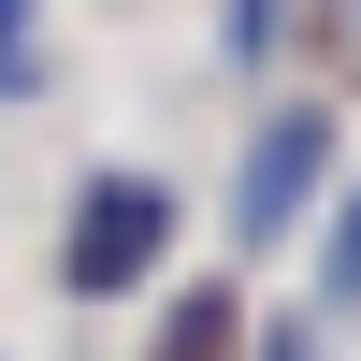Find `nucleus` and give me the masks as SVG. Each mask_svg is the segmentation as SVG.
<instances>
[{"label":"nucleus","instance_id":"2","mask_svg":"<svg viewBox=\"0 0 361 361\" xmlns=\"http://www.w3.org/2000/svg\"><path fill=\"white\" fill-rule=\"evenodd\" d=\"M318 159H333V130L318 116H275V145L246 159V231H289V202L318 188Z\"/></svg>","mask_w":361,"mask_h":361},{"label":"nucleus","instance_id":"1","mask_svg":"<svg viewBox=\"0 0 361 361\" xmlns=\"http://www.w3.org/2000/svg\"><path fill=\"white\" fill-rule=\"evenodd\" d=\"M159 231H173V202L145 188V173L87 188V217H73V289H130L145 260H159Z\"/></svg>","mask_w":361,"mask_h":361},{"label":"nucleus","instance_id":"4","mask_svg":"<svg viewBox=\"0 0 361 361\" xmlns=\"http://www.w3.org/2000/svg\"><path fill=\"white\" fill-rule=\"evenodd\" d=\"M0 29H29V0H0Z\"/></svg>","mask_w":361,"mask_h":361},{"label":"nucleus","instance_id":"3","mask_svg":"<svg viewBox=\"0 0 361 361\" xmlns=\"http://www.w3.org/2000/svg\"><path fill=\"white\" fill-rule=\"evenodd\" d=\"M333 289H361V217H347V246H333Z\"/></svg>","mask_w":361,"mask_h":361}]
</instances>
